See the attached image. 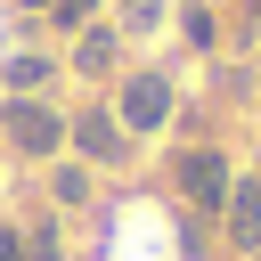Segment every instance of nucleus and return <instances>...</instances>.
Returning <instances> with one entry per match:
<instances>
[{
    "instance_id": "obj_7",
    "label": "nucleus",
    "mask_w": 261,
    "mask_h": 261,
    "mask_svg": "<svg viewBox=\"0 0 261 261\" xmlns=\"http://www.w3.org/2000/svg\"><path fill=\"white\" fill-rule=\"evenodd\" d=\"M57 73V57H41V49H24V57H8L0 65V82H8V98H41V82Z\"/></svg>"
},
{
    "instance_id": "obj_11",
    "label": "nucleus",
    "mask_w": 261,
    "mask_h": 261,
    "mask_svg": "<svg viewBox=\"0 0 261 261\" xmlns=\"http://www.w3.org/2000/svg\"><path fill=\"white\" fill-rule=\"evenodd\" d=\"M0 261H24V237H0Z\"/></svg>"
},
{
    "instance_id": "obj_9",
    "label": "nucleus",
    "mask_w": 261,
    "mask_h": 261,
    "mask_svg": "<svg viewBox=\"0 0 261 261\" xmlns=\"http://www.w3.org/2000/svg\"><path fill=\"white\" fill-rule=\"evenodd\" d=\"M155 16H163V0H122V33H147Z\"/></svg>"
},
{
    "instance_id": "obj_2",
    "label": "nucleus",
    "mask_w": 261,
    "mask_h": 261,
    "mask_svg": "<svg viewBox=\"0 0 261 261\" xmlns=\"http://www.w3.org/2000/svg\"><path fill=\"white\" fill-rule=\"evenodd\" d=\"M163 114H171V82H163V73H130V82H122L114 122H122V130H155Z\"/></svg>"
},
{
    "instance_id": "obj_10",
    "label": "nucleus",
    "mask_w": 261,
    "mask_h": 261,
    "mask_svg": "<svg viewBox=\"0 0 261 261\" xmlns=\"http://www.w3.org/2000/svg\"><path fill=\"white\" fill-rule=\"evenodd\" d=\"M90 8H98V0H57L49 16H57V24H90Z\"/></svg>"
},
{
    "instance_id": "obj_8",
    "label": "nucleus",
    "mask_w": 261,
    "mask_h": 261,
    "mask_svg": "<svg viewBox=\"0 0 261 261\" xmlns=\"http://www.w3.org/2000/svg\"><path fill=\"white\" fill-rule=\"evenodd\" d=\"M49 196H57V204H90V171H82V163H65V171L49 179Z\"/></svg>"
},
{
    "instance_id": "obj_6",
    "label": "nucleus",
    "mask_w": 261,
    "mask_h": 261,
    "mask_svg": "<svg viewBox=\"0 0 261 261\" xmlns=\"http://www.w3.org/2000/svg\"><path fill=\"white\" fill-rule=\"evenodd\" d=\"M114 57H122V33L114 24H82V41H73V73H114Z\"/></svg>"
},
{
    "instance_id": "obj_1",
    "label": "nucleus",
    "mask_w": 261,
    "mask_h": 261,
    "mask_svg": "<svg viewBox=\"0 0 261 261\" xmlns=\"http://www.w3.org/2000/svg\"><path fill=\"white\" fill-rule=\"evenodd\" d=\"M0 139H8L24 163H49V155L65 147V114L41 106V98H8V106H0Z\"/></svg>"
},
{
    "instance_id": "obj_3",
    "label": "nucleus",
    "mask_w": 261,
    "mask_h": 261,
    "mask_svg": "<svg viewBox=\"0 0 261 261\" xmlns=\"http://www.w3.org/2000/svg\"><path fill=\"white\" fill-rule=\"evenodd\" d=\"M65 139H73V147H82L90 163H122V155H130V130H122V122H114L106 106L73 114V122H65Z\"/></svg>"
},
{
    "instance_id": "obj_5",
    "label": "nucleus",
    "mask_w": 261,
    "mask_h": 261,
    "mask_svg": "<svg viewBox=\"0 0 261 261\" xmlns=\"http://www.w3.org/2000/svg\"><path fill=\"white\" fill-rule=\"evenodd\" d=\"M220 212H228V245L253 253L261 245V179H228V204Z\"/></svg>"
},
{
    "instance_id": "obj_4",
    "label": "nucleus",
    "mask_w": 261,
    "mask_h": 261,
    "mask_svg": "<svg viewBox=\"0 0 261 261\" xmlns=\"http://www.w3.org/2000/svg\"><path fill=\"white\" fill-rule=\"evenodd\" d=\"M179 188H188L196 204H228V163H220L212 147H188V155H179Z\"/></svg>"
},
{
    "instance_id": "obj_12",
    "label": "nucleus",
    "mask_w": 261,
    "mask_h": 261,
    "mask_svg": "<svg viewBox=\"0 0 261 261\" xmlns=\"http://www.w3.org/2000/svg\"><path fill=\"white\" fill-rule=\"evenodd\" d=\"M24 8H57V0H24Z\"/></svg>"
}]
</instances>
